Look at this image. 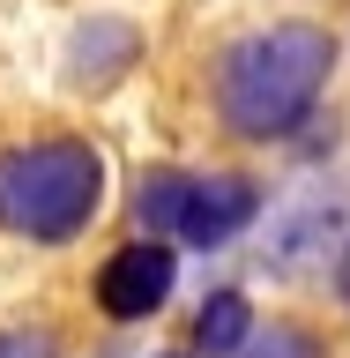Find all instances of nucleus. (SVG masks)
Masks as SVG:
<instances>
[{"instance_id": "obj_3", "label": "nucleus", "mask_w": 350, "mask_h": 358, "mask_svg": "<svg viewBox=\"0 0 350 358\" xmlns=\"http://www.w3.org/2000/svg\"><path fill=\"white\" fill-rule=\"evenodd\" d=\"M134 217H142V239L231 246L246 224L261 217V187L246 172H179V164H156V172H142Z\"/></svg>"}, {"instance_id": "obj_7", "label": "nucleus", "mask_w": 350, "mask_h": 358, "mask_svg": "<svg viewBox=\"0 0 350 358\" xmlns=\"http://www.w3.org/2000/svg\"><path fill=\"white\" fill-rule=\"evenodd\" d=\"M239 358H335V351H328V336H321V329H306V321L276 313V321H261V329L246 336Z\"/></svg>"}, {"instance_id": "obj_2", "label": "nucleus", "mask_w": 350, "mask_h": 358, "mask_svg": "<svg viewBox=\"0 0 350 358\" xmlns=\"http://www.w3.org/2000/svg\"><path fill=\"white\" fill-rule=\"evenodd\" d=\"M105 150L89 134L0 142V231L15 246H75L105 209Z\"/></svg>"}, {"instance_id": "obj_1", "label": "nucleus", "mask_w": 350, "mask_h": 358, "mask_svg": "<svg viewBox=\"0 0 350 358\" xmlns=\"http://www.w3.org/2000/svg\"><path fill=\"white\" fill-rule=\"evenodd\" d=\"M335 30L321 22H268L209 60V112L231 142H291L313 120L335 75Z\"/></svg>"}, {"instance_id": "obj_6", "label": "nucleus", "mask_w": 350, "mask_h": 358, "mask_svg": "<svg viewBox=\"0 0 350 358\" xmlns=\"http://www.w3.org/2000/svg\"><path fill=\"white\" fill-rule=\"evenodd\" d=\"M254 329H261V313H254V299H246V291H209V299H201V313H194L187 351H194V358H239Z\"/></svg>"}, {"instance_id": "obj_8", "label": "nucleus", "mask_w": 350, "mask_h": 358, "mask_svg": "<svg viewBox=\"0 0 350 358\" xmlns=\"http://www.w3.org/2000/svg\"><path fill=\"white\" fill-rule=\"evenodd\" d=\"M75 343H67L60 321H30V313H15V321H0V358H67Z\"/></svg>"}, {"instance_id": "obj_4", "label": "nucleus", "mask_w": 350, "mask_h": 358, "mask_svg": "<svg viewBox=\"0 0 350 358\" xmlns=\"http://www.w3.org/2000/svg\"><path fill=\"white\" fill-rule=\"evenodd\" d=\"M172 284H179V254L172 239H127L112 246L97 276H89V306L105 321H150V313L172 306Z\"/></svg>"}, {"instance_id": "obj_9", "label": "nucleus", "mask_w": 350, "mask_h": 358, "mask_svg": "<svg viewBox=\"0 0 350 358\" xmlns=\"http://www.w3.org/2000/svg\"><path fill=\"white\" fill-rule=\"evenodd\" d=\"M335 291H343V306H350V262H343V276H335Z\"/></svg>"}, {"instance_id": "obj_10", "label": "nucleus", "mask_w": 350, "mask_h": 358, "mask_svg": "<svg viewBox=\"0 0 350 358\" xmlns=\"http://www.w3.org/2000/svg\"><path fill=\"white\" fill-rule=\"evenodd\" d=\"M156 358H194V351H156Z\"/></svg>"}, {"instance_id": "obj_5", "label": "nucleus", "mask_w": 350, "mask_h": 358, "mask_svg": "<svg viewBox=\"0 0 350 358\" xmlns=\"http://www.w3.org/2000/svg\"><path fill=\"white\" fill-rule=\"evenodd\" d=\"M134 60H142V22L134 15H82L75 30H67L60 83L75 90V97H105Z\"/></svg>"}]
</instances>
